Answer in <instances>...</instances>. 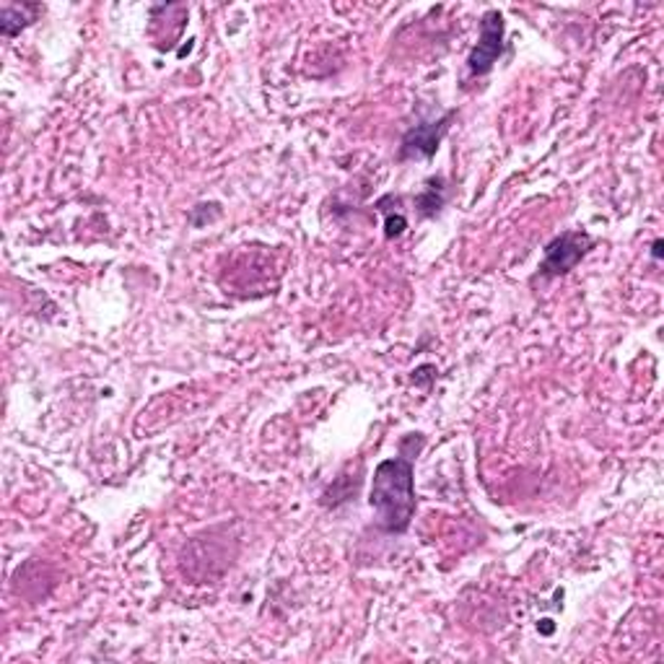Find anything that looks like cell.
<instances>
[{
  "mask_svg": "<svg viewBox=\"0 0 664 664\" xmlns=\"http://www.w3.org/2000/svg\"><path fill=\"white\" fill-rule=\"evenodd\" d=\"M42 13V5L37 3H9L0 11V29H3L5 37H16L21 29H26L32 21H37Z\"/></svg>",
  "mask_w": 664,
  "mask_h": 664,
  "instance_id": "5b68a950",
  "label": "cell"
},
{
  "mask_svg": "<svg viewBox=\"0 0 664 664\" xmlns=\"http://www.w3.org/2000/svg\"><path fill=\"white\" fill-rule=\"evenodd\" d=\"M426 444L424 434H408L399 439L397 457L376 465L371 477L369 504L376 511V527L382 532L403 534L416 517V460Z\"/></svg>",
  "mask_w": 664,
  "mask_h": 664,
  "instance_id": "6da1fadb",
  "label": "cell"
},
{
  "mask_svg": "<svg viewBox=\"0 0 664 664\" xmlns=\"http://www.w3.org/2000/svg\"><path fill=\"white\" fill-rule=\"evenodd\" d=\"M504 16L498 11H485L481 19V37L477 45L470 49L468 55V70L473 76H485L491 74V68L496 66V60L504 53Z\"/></svg>",
  "mask_w": 664,
  "mask_h": 664,
  "instance_id": "3957f363",
  "label": "cell"
},
{
  "mask_svg": "<svg viewBox=\"0 0 664 664\" xmlns=\"http://www.w3.org/2000/svg\"><path fill=\"white\" fill-rule=\"evenodd\" d=\"M447 192H444V177H434V180L426 182V190L420 192L416 198V209L424 218L437 216L441 211V205H444Z\"/></svg>",
  "mask_w": 664,
  "mask_h": 664,
  "instance_id": "8992f818",
  "label": "cell"
},
{
  "mask_svg": "<svg viewBox=\"0 0 664 664\" xmlns=\"http://www.w3.org/2000/svg\"><path fill=\"white\" fill-rule=\"evenodd\" d=\"M454 110L447 112L444 117L437 120V123H420L416 127H410L405 133L403 143H399V161H410V159H431L434 154L439 151V143L444 138L449 131V123L454 120Z\"/></svg>",
  "mask_w": 664,
  "mask_h": 664,
  "instance_id": "277c9868",
  "label": "cell"
},
{
  "mask_svg": "<svg viewBox=\"0 0 664 664\" xmlns=\"http://www.w3.org/2000/svg\"><path fill=\"white\" fill-rule=\"evenodd\" d=\"M595 247V239L587 232H563L555 237L551 245L545 247V257H542L538 278L551 281V278H561L574 270L587 257L589 249Z\"/></svg>",
  "mask_w": 664,
  "mask_h": 664,
  "instance_id": "7a4b0ae2",
  "label": "cell"
},
{
  "mask_svg": "<svg viewBox=\"0 0 664 664\" xmlns=\"http://www.w3.org/2000/svg\"><path fill=\"white\" fill-rule=\"evenodd\" d=\"M384 213H387V226H384L387 228V232H384L387 234V239L399 237V234L405 232V226H408V221H405L403 213H390V211H384Z\"/></svg>",
  "mask_w": 664,
  "mask_h": 664,
  "instance_id": "52a82bcc",
  "label": "cell"
}]
</instances>
